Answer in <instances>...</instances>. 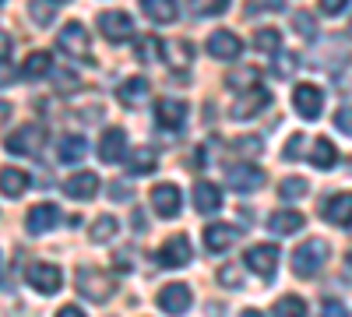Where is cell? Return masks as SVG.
Returning a JSON list of instances; mask_svg holds the SVG:
<instances>
[{"label":"cell","instance_id":"cell-15","mask_svg":"<svg viewBox=\"0 0 352 317\" xmlns=\"http://www.w3.org/2000/svg\"><path fill=\"white\" fill-rule=\"evenodd\" d=\"M226 180H229L232 190L250 194V190L264 187V173H261L257 166H243V162H240V166H232V169H229V177H226Z\"/></svg>","mask_w":352,"mask_h":317},{"label":"cell","instance_id":"cell-44","mask_svg":"<svg viewBox=\"0 0 352 317\" xmlns=\"http://www.w3.org/2000/svg\"><path fill=\"white\" fill-rule=\"evenodd\" d=\"M236 152H240V155H257V152H261V141H257V138H240V141H236Z\"/></svg>","mask_w":352,"mask_h":317},{"label":"cell","instance_id":"cell-43","mask_svg":"<svg viewBox=\"0 0 352 317\" xmlns=\"http://www.w3.org/2000/svg\"><path fill=\"white\" fill-rule=\"evenodd\" d=\"M349 4H352V0H320V11H324L328 18H335V14H342Z\"/></svg>","mask_w":352,"mask_h":317},{"label":"cell","instance_id":"cell-4","mask_svg":"<svg viewBox=\"0 0 352 317\" xmlns=\"http://www.w3.org/2000/svg\"><path fill=\"white\" fill-rule=\"evenodd\" d=\"M43 138H46V131H43L39 124H25V127H18L14 134H8L4 149H8L11 155H36L39 145H43Z\"/></svg>","mask_w":352,"mask_h":317},{"label":"cell","instance_id":"cell-19","mask_svg":"<svg viewBox=\"0 0 352 317\" xmlns=\"http://www.w3.org/2000/svg\"><path fill=\"white\" fill-rule=\"evenodd\" d=\"M232 243H236V229H232V226L212 222L208 229H204V247H208L212 254H222V250H229Z\"/></svg>","mask_w":352,"mask_h":317},{"label":"cell","instance_id":"cell-41","mask_svg":"<svg viewBox=\"0 0 352 317\" xmlns=\"http://www.w3.org/2000/svg\"><path fill=\"white\" fill-rule=\"evenodd\" d=\"M261 11H285V0H250L247 14H261Z\"/></svg>","mask_w":352,"mask_h":317},{"label":"cell","instance_id":"cell-1","mask_svg":"<svg viewBox=\"0 0 352 317\" xmlns=\"http://www.w3.org/2000/svg\"><path fill=\"white\" fill-rule=\"evenodd\" d=\"M324 261H328V243L314 237V240L296 247V254H292V272L310 278V275H317L320 268H324Z\"/></svg>","mask_w":352,"mask_h":317},{"label":"cell","instance_id":"cell-21","mask_svg":"<svg viewBox=\"0 0 352 317\" xmlns=\"http://www.w3.org/2000/svg\"><path fill=\"white\" fill-rule=\"evenodd\" d=\"M141 11L155 25H173L180 18V4H176V0H141Z\"/></svg>","mask_w":352,"mask_h":317},{"label":"cell","instance_id":"cell-10","mask_svg":"<svg viewBox=\"0 0 352 317\" xmlns=\"http://www.w3.org/2000/svg\"><path fill=\"white\" fill-rule=\"evenodd\" d=\"M247 268L257 272L261 278H272L275 268H278V247H272V243H257V247H250V250H247Z\"/></svg>","mask_w":352,"mask_h":317},{"label":"cell","instance_id":"cell-7","mask_svg":"<svg viewBox=\"0 0 352 317\" xmlns=\"http://www.w3.org/2000/svg\"><path fill=\"white\" fill-rule=\"evenodd\" d=\"M152 208L162 219H176V215H180V208H184L180 187H176V184H155L152 187Z\"/></svg>","mask_w":352,"mask_h":317},{"label":"cell","instance_id":"cell-13","mask_svg":"<svg viewBox=\"0 0 352 317\" xmlns=\"http://www.w3.org/2000/svg\"><path fill=\"white\" fill-rule=\"evenodd\" d=\"M155 124L166 131H180L187 124V102L180 99H159L155 102Z\"/></svg>","mask_w":352,"mask_h":317},{"label":"cell","instance_id":"cell-29","mask_svg":"<svg viewBox=\"0 0 352 317\" xmlns=\"http://www.w3.org/2000/svg\"><path fill=\"white\" fill-rule=\"evenodd\" d=\"M268 229L278 237H289V233H296V229H303V215L300 212H275L268 219Z\"/></svg>","mask_w":352,"mask_h":317},{"label":"cell","instance_id":"cell-34","mask_svg":"<svg viewBox=\"0 0 352 317\" xmlns=\"http://www.w3.org/2000/svg\"><path fill=\"white\" fill-rule=\"evenodd\" d=\"M166 53H169V64H173V67H187V64H190V56H194L190 43H180V39L169 43V46H166Z\"/></svg>","mask_w":352,"mask_h":317},{"label":"cell","instance_id":"cell-36","mask_svg":"<svg viewBox=\"0 0 352 317\" xmlns=\"http://www.w3.org/2000/svg\"><path fill=\"white\" fill-rule=\"evenodd\" d=\"M113 237H116V219H113V215L96 219V226H92V240H96V243H109Z\"/></svg>","mask_w":352,"mask_h":317},{"label":"cell","instance_id":"cell-6","mask_svg":"<svg viewBox=\"0 0 352 317\" xmlns=\"http://www.w3.org/2000/svg\"><path fill=\"white\" fill-rule=\"evenodd\" d=\"M292 106L303 120H317L320 109H324V92L317 89V85H296L292 89Z\"/></svg>","mask_w":352,"mask_h":317},{"label":"cell","instance_id":"cell-2","mask_svg":"<svg viewBox=\"0 0 352 317\" xmlns=\"http://www.w3.org/2000/svg\"><path fill=\"white\" fill-rule=\"evenodd\" d=\"M56 46H60V53H67L71 61L92 64V43H88V32H85V25H81V21L64 25L60 32H56Z\"/></svg>","mask_w":352,"mask_h":317},{"label":"cell","instance_id":"cell-18","mask_svg":"<svg viewBox=\"0 0 352 317\" xmlns=\"http://www.w3.org/2000/svg\"><path fill=\"white\" fill-rule=\"evenodd\" d=\"M320 215H324L331 226H352V194H335L320 205Z\"/></svg>","mask_w":352,"mask_h":317},{"label":"cell","instance_id":"cell-31","mask_svg":"<svg viewBox=\"0 0 352 317\" xmlns=\"http://www.w3.org/2000/svg\"><path fill=\"white\" fill-rule=\"evenodd\" d=\"M257 78H261V71H257V67H240V71H229V89L247 92V89H254V85H257Z\"/></svg>","mask_w":352,"mask_h":317},{"label":"cell","instance_id":"cell-11","mask_svg":"<svg viewBox=\"0 0 352 317\" xmlns=\"http://www.w3.org/2000/svg\"><path fill=\"white\" fill-rule=\"evenodd\" d=\"M190 303H194V296H190L187 285H180V282L162 285V293H159V310L162 314H187Z\"/></svg>","mask_w":352,"mask_h":317},{"label":"cell","instance_id":"cell-12","mask_svg":"<svg viewBox=\"0 0 352 317\" xmlns=\"http://www.w3.org/2000/svg\"><path fill=\"white\" fill-rule=\"evenodd\" d=\"M187 261H190V240H187L184 233L169 237V240L162 243V250H159V265H162V268H184Z\"/></svg>","mask_w":352,"mask_h":317},{"label":"cell","instance_id":"cell-32","mask_svg":"<svg viewBox=\"0 0 352 317\" xmlns=\"http://www.w3.org/2000/svg\"><path fill=\"white\" fill-rule=\"evenodd\" d=\"M162 50H166V46H162L155 36H141V39H138V61H141V64H155V56H162Z\"/></svg>","mask_w":352,"mask_h":317},{"label":"cell","instance_id":"cell-20","mask_svg":"<svg viewBox=\"0 0 352 317\" xmlns=\"http://www.w3.org/2000/svg\"><path fill=\"white\" fill-rule=\"evenodd\" d=\"M194 208H197L201 215L219 212V208H222V190H219L215 184H208V180H201V184L194 187Z\"/></svg>","mask_w":352,"mask_h":317},{"label":"cell","instance_id":"cell-48","mask_svg":"<svg viewBox=\"0 0 352 317\" xmlns=\"http://www.w3.org/2000/svg\"><path fill=\"white\" fill-rule=\"evenodd\" d=\"M56 81H60V89H64V92H67V85H71V89L78 85V78H74V74H67V71H64V74H56Z\"/></svg>","mask_w":352,"mask_h":317},{"label":"cell","instance_id":"cell-3","mask_svg":"<svg viewBox=\"0 0 352 317\" xmlns=\"http://www.w3.org/2000/svg\"><path fill=\"white\" fill-rule=\"evenodd\" d=\"M78 293L92 303H106L113 296V282H109V275H102L96 268H81L78 272Z\"/></svg>","mask_w":352,"mask_h":317},{"label":"cell","instance_id":"cell-39","mask_svg":"<svg viewBox=\"0 0 352 317\" xmlns=\"http://www.w3.org/2000/svg\"><path fill=\"white\" fill-rule=\"evenodd\" d=\"M272 314H278V317H285V314H307V303H303L300 296H282V300L272 307Z\"/></svg>","mask_w":352,"mask_h":317},{"label":"cell","instance_id":"cell-25","mask_svg":"<svg viewBox=\"0 0 352 317\" xmlns=\"http://www.w3.org/2000/svg\"><path fill=\"white\" fill-rule=\"evenodd\" d=\"M0 190H4V197H21L28 190V173L8 166L4 173H0Z\"/></svg>","mask_w":352,"mask_h":317},{"label":"cell","instance_id":"cell-50","mask_svg":"<svg viewBox=\"0 0 352 317\" xmlns=\"http://www.w3.org/2000/svg\"><path fill=\"white\" fill-rule=\"evenodd\" d=\"M60 317H81V310H78V307H71V303H67V307H60Z\"/></svg>","mask_w":352,"mask_h":317},{"label":"cell","instance_id":"cell-35","mask_svg":"<svg viewBox=\"0 0 352 317\" xmlns=\"http://www.w3.org/2000/svg\"><path fill=\"white\" fill-rule=\"evenodd\" d=\"M296 64H300L296 53H278L275 64H272V74L275 78H292V74H296Z\"/></svg>","mask_w":352,"mask_h":317},{"label":"cell","instance_id":"cell-46","mask_svg":"<svg viewBox=\"0 0 352 317\" xmlns=\"http://www.w3.org/2000/svg\"><path fill=\"white\" fill-rule=\"evenodd\" d=\"M320 307H324V314H331V317H342V314H345V307H342L338 300H324Z\"/></svg>","mask_w":352,"mask_h":317},{"label":"cell","instance_id":"cell-38","mask_svg":"<svg viewBox=\"0 0 352 317\" xmlns=\"http://www.w3.org/2000/svg\"><path fill=\"white\" fill-rule=\"evenodd\" d=\"M219 282L226 285V289H243V272L236 265H222L219 268Z\"/></svg>","mask_w":352,"mask_h":317},{"label":"cell","instance_id":"cell-5","mask_svg":"<svg viewBox=\"0 0 352 317\" xmlns=\"http://www.w3.org/2000/svg\"><path fill=\"white\" fill-rule=\"evenodd\" d=\"M25 278H28V285H32L36 293L53 296L56 289H60V282H64V272L56 268V265H43V261H36V265H28Z\"/></svg>","mask_w":352,"mask_h":317},{"label":"cell","instance_id":"cell-22","mask_svg":"<svg viewBox=\"0 0 352 317\" xmlns=\"http://www.w3.org/2000/svg\"><path fill=\"white\" fill-rule=\"evenodd\" d=\"M99 190V177L96 173H71V180L64 184V194L74 197V201H85Z\"/></svg>","mask_w":352,"mask_h":317},{"label":"cell","instance_id":"cell-49","mask_svg":"<svg viewBox=\"0 0 352 317\" xmlns=\"http://www.w3.org/2000/svg\"><path fill=\"white\" fill-rule=\"evenodd\" d=\"M116 268H120V272L127 268V272H131V257H127V254H116Z\"/></svg>","mask_w":352,"mask_h":317},{"label":"cell","instance_id":"cell-42","mask_svg":"<svg viewBox=\"0 0 352 317\" xmlns=\"http://www.w3.org/2000/svg\"><path fill=\"white\" fill-rule=\"evenodd\" d=\"M335 127H338L342 134H352V106H342V109L335 113Z\"/></svg>","mask_w":352,"mask_h":317},{"label":"cell","instance_id":"cell-30","mask_svg":"<svg viewBox=\"0 0 352 317\" xmlns=\"http://www.w3.org/2000/svg\"><path fill=\"white\" fill-rule=\"evenodd\" d=\"M278 46H282V32L278 28H257V36H254V50L257 53H278Z\"/></svg>","mask_w":352,"mask_h":317},{"label":"cell","instance_id":"cell-9","mask_svg":"<svg viewBox=\"0 0 352 317\" xmlns=\"http://www.w3.org/2000/svg\"><path fill=\"white\" fill-rule=\"evenodd\" d=\"M268 102H272V92L261 89V85H254V89L240 92L236 106H232V117H236V120H250V117H257V113L268 106Z\"/></svg>","mask_w":352,"mask_h":317},{"label":"cell","instance_id":"cell-51","mask_svg":"<svg viewBox=\"0 0 352 317\" xmlns=\"http://www.w3.org/2000/svg\"><path fill=\"white\" fill-rule=\"evenodd\" d=\"M4 61H11V36L4 32Z\"/></svg>","mask_w":352,"mask_h":317},{"label":"cell","instance_id":"cell-26","mask_svg":"<svg viewBox=\"0 0 352 317\" xmlns=\"http://www.w3.org/2000/svg\"><path fill=\"white\" fill-rule=\"evenodd\" d=\"M85 152H88V141L81 138V134H64L60 138V149H56V155H60V162H81L85 159Z\"/></svg>","mask_w":352,"mask_h":317},{"label":"cell","instance_id":"cell-54","mask_svg":"<svg viewBox=\"0 0 352 317\" xmlns=\"http://www.w3.org/2000/svg\"><path fill=\"white\" fill-rule=\"evenodd\" d=\"M349 32H352V28H349Z\"/></svg>","mask_w":352,"mask_h":317},{"label":"cell","instance_id":"cell-16","mask_svg":"<svg viewBox=\"0 0 352 317\" xmlns=\"http://www.w3.org/2000/svg\"><path fill=\"white\" fill-rule=\"evenodd\" d=\"M208 53L215 56V61H232V56L243 53V43L229 32V28H219V32H212L208 39Z\"/></svg>","mask_w":352,"mask_h":317},{"label":"cell","instance_id":"cell-8","mask_svg":"<svg viewBox=\"0 0 352 317\" xmlns=\"http://www.w3.org/2000/svg\"><path fill=\"white\" fill-rule=\"evenodd\" d=\"M99 32H102L109 43H124V39H131V32H134V21H131L127 11H106V14H99Z\"/></svg>","mask_w":352,"mask_h":317},{"label":"cell","instance_id":"cell-52","mask_svg":"<svg viewBox=\"0 0 352 317\" xmlns=\"http://www.w3.org/2000/svg\"><path fill=\"white\" fill-rule=\"evenodd\" d=\"M345 275H349V278H352V254H349V257H345Z\"/></svg>","mask_w":352,"mask_h":317},{"label":"cell","instance_id":"cell-47","mask_svg":"<svg viewBox=\"0 0 352 317\" xmlns=\"http://www.w3.org/2000/svg\"><path fill=\"white\" fill-rule=\"evenodd\" d=\"M32 18L46 25V21H53V11H50V8H39V4H36V8H32Z\"/></svg>","mask_w":352,"mask_h":317},{"label":"cell","instance_id":"cell-37","mask_svg":"<svg viewBox=\"0 0 352 317\" xmlns=\"http://www.w3.org/2000/svg\"><path fill=\"white\" fill-rule=\"evenodd\" d=\"M292 28H296L303 39H314V36H317V21H314V14H307V11L292 14Z\"/></svg>","mask_w":352,"mask_h":317},{"label":"cell","instance_id":"cell-53","mask_svg":"<svg viewBox=\"0 0 352 317\" xmlns=\"http://www.w3.org/2000/svg\"><path fill=\"white\" fill-rule=\"evenodd\" d=\"M50 4H60V0H50Z\"/></svg>","mask_w":352,"mask_h":317},{"label":"cell","instance_id":"cell-14","mask_svg":"<svg viewBox=\"0 0 352 317\" xmlns=\"http://www.w3.org/2000/svg\"><path fill=\"white\" fill-rule=\"evenodd\" d=\"M99 159L102 162H120L127 159V134L120 127H109L102 138H99Z\"/></svg>","mask_w":352,"mask_h":317},{"label":"cell","instance_id":"cell-40","mask_svg":"<svg viewBox=\"0 0 352 317\" xmlns=\"http://www.w3.org/2000/svg\"><path fill=\"white\" fill-rule=\"evenodd\" d=\"M278 194H282V201H292V197H303V194H307V180H300V177H292V180H285V184L278 187Z\"/></svg>","mask_w":352,"mask_h":317},{"label":"cell","instance_id":"cell-45","mask_svg":"<svg viewBox=\"0 0 352 317\" xmlns=\"http://www.w3.org/2000/svg\"><path fill=\"white\" fill-rule=\"evenodd\" d=\"M300 145H303V138L296 134V138H289V145L282 149V159H296L300 155Z\"/></svg>","mask_w":352,"mask_h":317},{"label":"cell","instance_id":"cell-33","mask_svg":"<svg viewBox=\"0 0 352 317\" xmlns=\"http://www.w3.org/2000/svg\"><path fill=\"white\" fill-rule=\"evenodd\" d=\"M190 11L201 18H219L229 11V0H190Z\"/></svg>","mask_w":352,"mask_h":317},{"label":"cell","instance_id":"cell-17","mask_svg":"<svg viewBox=\"0 0 352 317\" xmlns=\"http://www.w3.org/2000/svg\"><path fill=\"white\" fill-rule=\"evenodd\" d=\"M56 219H60L56 205H53V201H43V205H36L32 212H28L25 229H28L32 237H39V233H46V229H53V226H56Z\"/></svg>","mask_w":352,"mask_h":317},{"label":"cell","instance_id":"cell-28","mask_svg":"<svg viewBox=\"0 0 352 317\" xmlns=\"http://www.w3.org/2000/svg\"><path fill=\"white\" fill-rule=\"evenodd\" d=\"M338 162V149L331 145L328 138H317L314 141V152H310V166L314 169H331Z\"/></svg>","mask_w":352,"mask_h":317},{"label":"cell","instance_id":"cell-23","mask_svg":"<svg viewBox=\"0 0 352 317\" xmlns=\"http://www.w3.org/2000/svg\"><path fill=\"white\" fill-rule=\"evenodd\" d=\"M116 99H120L124 106H141V102H148V81L144 78H127L120 89H116Z\"/></svg>","mask_w":352,"mask_h":317},{"label":"cell","instance_id":"cell-24","mask_svg":"<svg viewBox=\"0 0 352 317\" xmlns=\"http://www.w3.org/2000/svg\"><path fill=\"white\" fill-rule=\"evenodd\" d=\"M155 162H159V155H155L152 149H144V145H138V149L127 152V173H131V177H144V173H155Z\"/></svg>","mask_w":352,"mask_h":317},{"label":"cell","instance_id":"cell-27","mask_svg":"<svg viewBox=\"0 0 352 317\" xmlns=\"http://www.w3.org/2000/svg\"><path fill=\"white\" fill-rule=\"evenodd\" d=\"M50 67H53L50 53L36 50V53H28V61L21 64V78H28V81H39V78H46V74H50Z\"/></svg>","mask_w":352,"mask_h":317}]
</instances>
